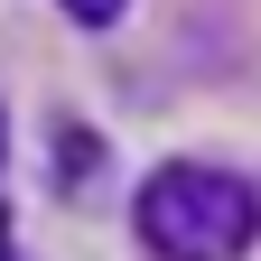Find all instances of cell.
Masks as SVG:
<instances>
[{"label": "cell", "mask_w": 261, "mask_h": 261, "mask_svg": "<svg viewBox=\"0 0 261 261\" xmlns=\"http://www.w3.org/2000/svg\"><path fill=\"white\" fill-rule=\"evenodd\" d=\"M140 243L159 261H243L261 243V196L243 177L205 168V159H177V168H149L140 187Z\"/></svg>", "instance_id": "6da1fadb"}, {"label": "cell", "mask_w": 261, "mask_h": 261, "mask_svg": "<svg viewBox=\"0 0 261 261\" xmlns=\"http://www.w3.org/2000/svg\"><path fill=\"white\" fill-rule=\"evenodd\" d=\"M56 10H75L84 28H112V19H121V0H56Z\"/></svg>", "instance_id": "7a4b0ae2"}, {"label": "cell", "mask_w": 261, "mask_h": 261, "mask_svg": "<svg viewBox=\"0 0 261 261\" xmlns=\"http://www.w3.org/2000/svg\"><path fill=\"white\" fill-rule=\"evenodd\" d=\"M0 261H10V224H0Z\"/></svg>", "instance_id": "3957f363"}]
</instances>
